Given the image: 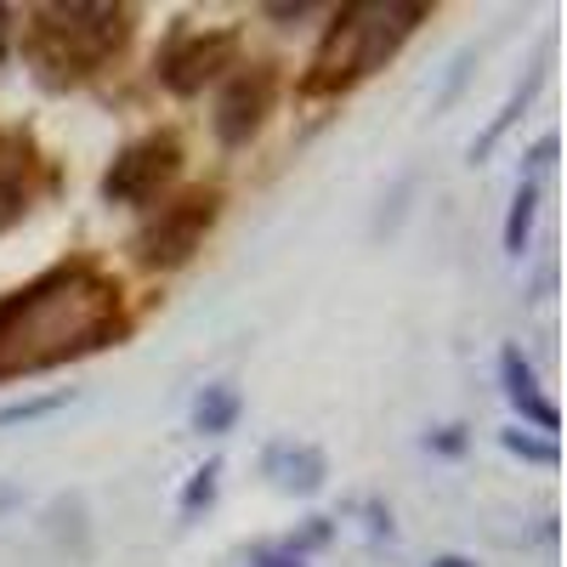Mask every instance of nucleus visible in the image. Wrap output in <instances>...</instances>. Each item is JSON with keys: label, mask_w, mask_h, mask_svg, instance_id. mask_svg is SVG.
<instances>
[{"label": "nucleus", "mask_w": 567, "mask_h": 567, "mask_svg": "<svg viewBox=\"0 0 567 567\" xmlns=\"http://www.w3.org/2000/svg\"><path fill=\"white\" fill-rule=\"evenodd\" d=\"M550 154H556V136H545V142H534V165H550Z\"/></svg>", "instance_id": "obj_17"}, {"label": "nucleus", "mask_w": 567, "mask_h": 567, "mask_svg": "<svg viewBox=\"0 0 567 567\" xmlns=\"http://www.w3.org/2000/svg\"><path fill=\"white\" fill-rule=\"evenodd\" d=\"M125 336L120 278L97 261H58L0 296V381L91 358Z\"/></svg>", "instance_id": "obj_1"}, {"label": "nucleus", "mask_w": 567, "mask_h": 567, "mask_svg": "<svg viewBox=\"0 0 567 567\" xmlns=\"http://www.w3.org/2000/svg\"><path fill=\"white\" fill-rule=\"evenodd\" d=\"M499 443H505V449H511L516 460H534V465H556V460H561V449H556L550 437H528V432H505Z\"/></svg>", "instance_id": "obj_14"}, {"label": "nucleus", "mask_w": 567, "mask_h": 567, "mask_svg": "<svg viewBox=\"0 0 567 567\" xmlns=\"http://www.w3.org/2000/svg\"><path fill=\"white\" fill-rule=\"evenodd\" d=\"M131 40V7H40L34 12V34L29 52L45 69L63 74H91L97 63H109L120 45Z\"/></svg>", "instance_id": "obj_3"}, {"label": "nucleus", "mask_w": 567, "mask_h": 567, "mask_svg": "<svg viewBox=\"0 0 567 567\" xmlns=\"http://www.w3.org/2000/svg\"><path fill=\"white\" fill-rule=\"evenodd\" d=\"M278 103V69L272 63H239L227 74L221 85V97H216V142L221 148H250V136H261L267 114Z\"/></svg>", "instance_id": "obj_7"}, {"label": "nucleus", "mask_w": 567, "mask_h": 567, "mask_svg": "<svg viewBox=\"0 0 567 567\" xmlns=\"http://www.w3.org/2000/svg\"><path fill=\"white\" fill-rule=\"evenodd\" d=\"M216 477H221V460H205V465L194 471V483L182 488V516L210 511V499H216Z\"/></svg>", "instance_id": "obj_13"}, {"label": "nucleus", "mask_w": 567, "mask_h": 567, "mask_svg": "<svg viewBox=\"0 0 567 567\" xmlns=\"http://www.w3.org/2000/svg\"><path fill=\"white\" fill-rule=\"evenodd\" d=\"M194 425L210 432V437L233 432V425H239V392H233V386H205L199 403H194Z\"/></svg>", "instance_id": "obj_11"}, {"label": "nucleus", "mask_w": 567, "mask_h": 567, "mask_svg": "<svg viewBox=\"0 0 567 567\" xmlns=\"http://www.w3.org/2000/svg\"><path fill=\"white\" fill-rule=\"evenodd\" d=\"M221 216V194L216 187H187L182 199L159 205L148 221H142L136 233V261L142 267H182V261H194V250L205 245V233L216 227Z\"/></svg>", "instance_id": "obj_4"}, {"label": "nucleus", "mask_w": 567, "mask_h": 567, "mask_svg": "<svg viewBox=\"0 0 567 567\" xmlns=\"http://www.w3.org/2000/svg\"><path fill=\"white\" fill-rule=\"evenodd\" d=\"M176 171H182V142H176V131L136 136L131 148L109 165L103 199H109V205H142V210H148L165 187L176 182Z\"/></svg>", "instance_id": "obj_5"}, {"label": "nucleus", "mask_w": 567, "mask_h": 567, "mask_svg": "<svg viewBox=\"0 0 567 567\" xmlns=\"http://www.w3.org/2000/svg\"><path fill=\"white\" fill-rule=\"evenodd\" d=\"M239 69V29H187L165 45L159 58V85L171 97H199L210 80Z\"/></svg>", "instance_id": "obj_6"}, {"label": "nucleus", "mask_w": 567, "mask_h": 567, "mask_svg": "<svg viewBox=\"0 0 567 567\" xmlns=\"http://www.w3.org/2000/svg\"><path fill=\"white\" fill-rule=\"evenodd\" d=\"M432 567H477V561H465V556H437Z\"/></svg>", "instance_id": "obj_18"}, {"label": "nucleus", "mask_w": 567, "mask_h": 567, "mask_svg": "<svg viewBox=\"0 0 567 567\" xmlns=\"http://www.w3.org/2000/svg\"><path fill=\"white\" fill-rule=\"evenodd\" d=\"M23 505V488H12V483H0V516H12Z\"/></svg>", "instance_id": "obj_15"}, {"label": "nucleus", "mask_w": 567, "mask_h": 567, "mask_svg": "<svg viewBox=\"0 0 567 567\" xmlns=\"http://www.w3.org/2000/svg\"><path fill=\"white\" fill-rule=\"evenodd\" d=\"M256 567H307V561H301V556H296V550H290V556H261V561H256Z\"/></svg>", "instance_id": "obj_16"}, {"label": "nucleus", "mask_w": 567, "mask_h": 567, "mask_svg": "<svg viewBox=\"0 0 567 567\" xmlns=\"http://www.w3.org/2000/svg\"><path fill=\"white\" fill-rule=\"evenodd\" d=\"M432 18L425 0H352L336 12V23L323 29L318 52L301 74V97L323 103V97H347L352 85H363L369 74H381L409 34Z\"/></svg>", "instance_id": "obj_2"}, {"label": "nucleus", "mask_w": 567, "mask_h": 567, "mask_svg": "<svg viewBox=\"0 0 567 567\" xmlns=\"http://www.w3.org/2000/svg\"><path fill=\"white\" fill-rule=\"evenodd\" d=\"M34 176H40V148L23 125H0V233L18 227L34 205Z\"/></svg>", "instance_id": "obj_8"}, {"label": "nucleus", "mask_w": 567, "mask_h": 567, "mask_svg": "<svg viewBox=\"0 0 567 567\" xmlns=\"http://www.w3.org/2000/svg\"><path fill=\"white\" fill-rule=\"evenodd\" d=\"M534 210H539V187L523 182V187H516V199H511V216H505V256H523V250H528Z\"/></svg>", "instance_id": "obj_12"}, {"label": "nucleus", "mask_w": 567, "mask_h": 567, "mask_svg": "<svg viewBox=\"0 0 567 567\" xmlns=\"http://www.w3.org/2000/svg\"><path fill=\"white\" fill-rule=\"evenodd\" d=\"M261 477L278 488V494H318L323 477H329V460L323 449L312 443H272L261 454Z\"/></svg>", "instance_id": "obj_9"}, {"label": "nucleus", "mask_w": 567, "mask_h": 567, "mask_svg": "<svg viewBox=\"0 0 567 567\" xmlns=\"http://www.w3.org/2000/svg\"><path fill=\"white\" fill-rule=\"evenodd\" d=\"M499 381H505V398L516 403V414H523V420H534L539 432H556V425H561L556 403H550V398H539L534 369H528V358L516 352V347H505V352H499Z\"/></svg>", "instance_id": "obj_10"}]
</instances>
